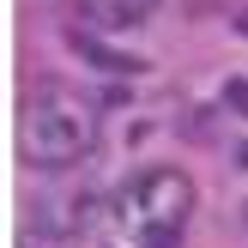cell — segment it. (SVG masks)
Here are the masks:
<instances>
[{
    "label": "cell",
    "instance_id": "6da1fadb",
    "mask_svg": "<svg viewBox=\"0 0 248 248\" xmlns=\"http://www.w3.org/2000/svg\"><path fill=\"white\" fill-rule=\"evenodd\" d=\"M97 133H103V115L79 91H36L18 109V157L31 170H73V164H85L97 152Z\"/></svg>",
    "mask_w": 248,
    "mask_h": 248
},
{
    "label": "cell",
    "instance_id": "7a4b0ae2",
    "mask_svg": "<svg viewBox=\"0 0 248 248\" xmlns=\"http://www.w3.org/2000/svg\"><path fill=\"white\" fill-rule=\"evenodd\" d=\"M121 212L133 218V230H140L145 248H176L182 224L194 212V182L176 164H152V170H140L121 188Z\"/></svg>",
    "mask_w": 248,
    "mask_h": 248
},
{
    "label": "cell",
    "instance_id": "3957f363",
    "mask_svg": "<svg viewBox=\"0 0 248 248\" xmlns=\"http://www.w3.org/2000/svg\"><path fill=\"white\" fill-rule=\"evenodd\" d=\"M152 12L157 0H79V18L97 31H127V24H145Z\"/></svg>",
    "mask_w": 248,
    "mask_h": 248
},
{
    "label": "cell",
    "instance_id": "277c9868",
    "mask_svg": "<svg viewBox=\"0 0 248 248\" xmlns=\"http://www.w3.org/2000/svg\"><path fill=\"white\" fill-rule=\"evenodd\" d=\"M79 55H85V61H97V67H115V73H133V61H121V55H103V48H97V43H85V36H79Z\"/></svg>",
    "mask_w": 248,
    "mask_h": 248
},
{
    "label": "cell",
    "instance_id": "5b68a950",
    "mask_svg": "<svg viewBox=\"0 0 248 248\" xmlns=\"http://www.w3.org/2000/svg\"><path fill=\"white\" fill-rule=\"evenodd\" d=\"M224 97H230V109H242V115H248V79H230Z\"/></svg>",
    "mask_w": 248,
    "mask_h": 248
},
{
    "label": "cell",
    "instance_id": "8992f818",
    "mask_svg": "<svg viewBox=\"0 0 248 248\" xmlns=\"http://www.w3.org/2000/svg\"><path fill=\"white\" fill-rule=\"evenodd\" d=\"M236 164H248V145H242V152H236Z\"/></svg>",
    "mask_w": 248,
    "mask_h": 248
},
{
    "label": "cell",
    "instance_id": "52a82bcc",
    "mask_svg": "<svg viewBox=\"0 0 248 248\" xmlns=\"http://www.w3.org/2000/svg\"><path fill=\"white\" fill-rule=\"evenodd\" d=\"M242 31H248V18H242Z\"/></svg>",
    "mask_w": 248,
    "mask_h": 248
}]
</instances>
